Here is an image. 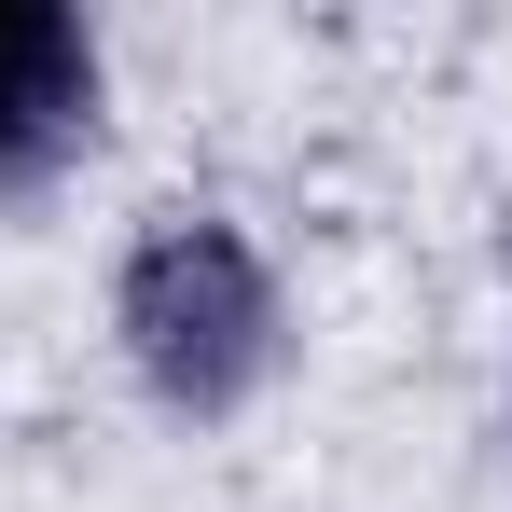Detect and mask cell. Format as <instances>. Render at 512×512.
Instances as JSON below:
<instances>
[{
    "label": "cell",
    "instance_id": "obj_1",
    "mask_svg": "<svg viewBox=\"0 0 512 512\" xmlns=\"http://www.w3.org/2000/svg\"><path fill=\"white\" fill-rule=\"evenodd\" d=\"M97 319H111V374H125L167 429H236V416H263V402L291 388V360H305L291 263L263 250V222L222 208V194L139 208L125 250H111Z\"/></svg>",
    "mask_w": 512,
    "mask_h": 512
},
{
    "label": "cell",
    "instance_id": "obj_2",
    "mask_svg": "<svg viewBox=\"0 0 512 512\" xmlns=\"http://www.w3.org/2000/svg\"><path fill=\"white\" fill-rule=\"evenodd\" d=\"M111 139V28L84 0H0V208L70 194Z\"/></svg>",
    "mask_w": 512,
    "mask_h": 512
},
{
    "label": "cell",
    "instance_id": "obj_3",
    "mask_svg": "<svg viewBox=\"0 0 512 512\" xmlns=\"http://www.w3.org/2000/svg\"><path fill=\"white\" fill-rule=\"evenodd\" d=\"M499 457H512V346H499Z\"/></svg>",
    "mask_w": 512,
    "mask_h": 512
}]
</instances>
